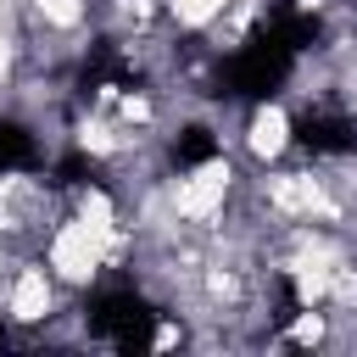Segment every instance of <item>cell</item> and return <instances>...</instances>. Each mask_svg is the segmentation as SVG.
Here are the masks:
<instances>
[{
  "label": "cell",
  "mask_w": 357,
  "mask_h": 357,
  "mask_svg": "<svg viewBox=\"0 0 357 357\" xmlns=\"http://www.w3.org/2000/svg\"><path fill=\"white\" fill-rule=\"evenodd\" d=\"M73 307V290L45 268V257H22L6 273V296H0V324L11 335V346H45V329Z\"/></svg>",
  "instance_id": "6da1fadb"
},
{
  "label": "cell",
  "mask_w": 357,
  "mask_h": 357,
  "mask_svg": "<svg viewBox=\"0 0 357 357\" xmlns=\"http://www.w3.org/2000/svg\"><path fill=\"white\" fill-rule=\"evenodd\" d=\"M296 106L284 95H262V100H245L240 112V134H234V156L245 173H262V167H279L296 156Z\"/></svg>",
  "instance_id": "7a4b0ae2"
},
{
  "label": "cell",
  "mask_w": 357,
  "mask_h": 357,
  "mask_svg": "<svg viewBox=\"0 0 357 357\" xmlns=\"http://www.w3.org/2000/svg\"><path fill=\"white\" fill-rule=\"evenodd\" d=\"M45 268L73 290V296H84V290H95V284H106V245L73 218V212H61L56 218V229L45 234Z\"/></svg>",
  "instance_id": "3957f363"
}]
</instances>
